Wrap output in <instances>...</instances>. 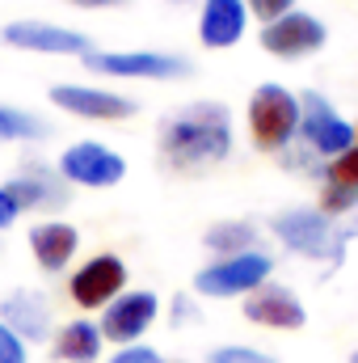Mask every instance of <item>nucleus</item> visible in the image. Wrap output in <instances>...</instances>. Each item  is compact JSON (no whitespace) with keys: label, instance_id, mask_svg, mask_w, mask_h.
I'll list each match as a JSON object with an SVG mask.
<instances>
[{"label":"nucleus","instance_id":"8","mask_svg":"<svg viewBox=\"0 0 358 363\" xmlns=\"http://www.w3.org/2000/svg\"><path fill=\"white\" fill-rule=\"evenodd\" d=\"M68 186H89V190H105V186H118L127 178V161L122 152L97 144V140H81L72 148L59 152V165H55Z\"/></svg>","mask_w":358,"mask_h":363},{"label":"nucleus","instance_id":"29","mask_svg":"<svg viewBox=\"0 0 358 363\" xmlns=\"http://www.w3.org/2000/svg\"><path fill=\"white\" fill-rule=\"evenodd\" d=\"M350 363H358V347H354V355H350Z\"/></svg>","mask_w":358,"mask_h":363},{"label":"nucleus","instance_id":"12","mask_svg":"<svg viewBox=\"0 0 358 363\" xmlns=\"http://www.w3.org/2000/svg\"><path fill=\"white\" fill-rule=\"evenodd\" d=\"M122 287H127V262L118 254H93L68 279V296L76 300V308H105L110 300L122 296Z\"/></svg>","mask_w":358,"mask_h":363},{"label":"nucleus","instance_id":"9","mask_svg":"<svg viewBox=\"0 0 358 363\" xmlns=\"http://www.w3.org/2000/svg\"><path fill=\"white\" fill-rule=\"evenodd\" d=\"M329 43V26L316 17V13H304V9H291L282 17L266 21L262 30V47L278 60H304V55H316L321 47Z\"/></svg>","mask_w":358,"mask_h":363},{"label":"nucleus","instance_id":"13","mask_svg":"<svg viewBox=\"0 0 358 363\" xmlns=\"http://www.w3.org/2000/svg\"><path fill=\"white\" fill-rule=\"evenodd\" d=\"M4 186L21 203V211H59V207L72 203V186L64 182V174L51 169V165H42V161L21 165Z\"/></svg>","mask_w":358,"mask_h":363},{"label":"nucleus","instance_id":"3","mask_svg":"<svg viewBox=\"0 0 358 363\" xmlns=\"http://www.w3.org/2000/svg\"><path fill=\"white\" fill-rule=\"evenodd\" d=\"M299 93H291L287 85H258L249 97L245 123H249V140L258 152H282L295 131H299Z\"/></svg>","mask_w":358,"mask_h":363},{"label":"nucleus","instance_id":"27","mask_svg":"<svg viewBox=\"0 0 358 363\" xmlns=\"http://www.w3.org/2000/svg\"><path fill=\"white\" fill-rule=\"evenodd\" d=\"M185 321H198V304L190 296H178L173 300V325H185Z\"/></svg>","mask_w":358,"mask_h":363},{"label":"nucleus","instance_id":"24","mask_svg":"<svg viewBox=\"0 0 358 363\" xmlns=\"http://www.w3.org/2000/svg\"><path fill=\"white\" fill-rule=\"evenodd\" d=\"M245 4H249V13L258 21H274V17H282V13L295 9V0H245Z\"/></svg>","mask_w":358,"mask_h":363},{"label":"nucleus","instance_id":"28","mask_svg":"<svg viewBox=\"0 0 358 363\" xmlns=\"http://www.w3.org/2000/svg\"><path fill=\"white\" fill-rule=\"evenodd\" d=\"M64 4H72V9H93V13H101V9H122V4H131V0H64Z\"/></svg>","mask_w":358,"mask_h":363},{"label":"nucleus","instance_id":"19","mask_svg":"<svg viewBox=\"0 0 358 363\" xmlns=\"http://www.w3.org/2000/svg\"><path fill=\"white\" fill-rule=\"evenodd\" d=\"M101 347H105V334L89 317H76V321H68L55 334V359H64V363H97L101 359Z\"/></svg>","mask_w":358,"mask_h":363},{"label":"nucleus","instance_id":"14","mask_svg":"<svg viewBox=\"0 0 358 363\" xmlns=\"http://www.w3.org/2000/svg\"><path fill=\"white\" fill-rule=\"evenodd\" d=\"M245 321L266 325V330H304L308 308H304V300L287 283H270L266 279L258 291L245 296Z\"/></svg>","mask_w":358,"mask_h":363},{"label":"nucleus","instance_id":"15","mask_svg":"<svg viewBox=\"0 0 358 363\" xmlns=\"http://www.w3.org/2000/svg\"><path fill=\"white\" fill-rule=\"evenodd\" d=\"M0 321L21 342H47L51 338V300L34 287H17L0 300Z\"/></svg>","mask_w":358,"mask_h":363},{"label":"nucleus","instance_id":"18","mask_svg":"<svg viewBox=\"0 0 358 363\" xmlns=\"http://www.w3.org/2000/svg\"><path fill=\"white\" fill-rule=\"evenodd\" d=\"M325 186H321V211L325 216H350L358 207V144L325 161Z\"/></svg>","mask_w":358,"mask_h":363},{"label":"nucleus","instance_id":"21","mask_svg":"<svg viewBox=\"0 0 358 363\" xmlns=\"http://www.w3.org/2000/svg\"><path fill=\"white\" fill-rule=\"evenodd\" d=\"M47 123L21 106H4L0 101V144H21V140H42Z\"/></svg>","mask_w":358,"mask_h":363},{"label":"nucleus","instance_id":"10","mask_svg":"<svg viewBox=\"0 0 358 363\" xmlns=\"http://www.w3.org/2000/svg\"><path fill=\"white\" fill-rule=\"evenodd\" d=\"M51 106H59L72 118H89V123H122L139 110L135 97L114 89H97V85H51Z\"/></svg>","mask_w":358,"mask_h":363},{"label":"nucleus","instance_id":"2","mask_svg":"<svg viewBox=\"0 0 358 363\" xmlns=\"http://www.w3.org/2000/svg\"><path fill=\"white\" fill-rule=\"evenodd\" d=\"M270 233H274L291 254L312 258V262L329 258V267H337L342 254H346V241L358 233V220H350L346 228H337L333 216H325L321 207H287V211H278V216L270 220Z\"/></svg>","mask_w":358,"mask_h":363},{"label":"nucleus","instance_id":"5","mask_svg":"<svg viewBox=\"0 0 358 363\" xmlns=\"http://www.w3.org/2000/svg\"><path fill=\"white\" fill-rule=\"evenodd\" d=\"M299 131H295V140L304 144V148H312L321 161H333L337 152H346V148H354V123H346L337 110H333V101L325 97V93H299Z\"/></svg>","mask_w":358,"mask_h":363},{"label":"nucleus","instance_id":"1","mask_svg":"<svg viewBox=\"0 0 358 363\" xmlns=\"http://www.w3.org/2000/svg\"><path fill=\"white\" fill-rule=\"evenodd\" d=\"M232 157V114L219 101H190L161 123V161L173 174H207Z\"/></svg>","mask_w":358,"mask_h":363},{"label":"nucleus","instance_id":"17","mask_svg":"<svg viewBox=\"0 0 358 363\" xmlns=\"http://www.w3.org/2000/svg\"><path fill=\"white\" fill-rule=\"evenodd\" d=\"M76 250H81V233L68 220H42V224L30 228V254H34V262L47 274L68 271V262L76 258Z\"/></svg>","mask_w":358,"mask_h":363},{"label":"nucleus","instance_id":"31","mask_svg":"<svg viewBox=\"0 0 358 363\" xmlns=\"http://www.w3.org/2000/svg\"><path fill=\"white\" fill-rule=\"evenodd\" d=\"M354 140H358V123H354Z\"/></svg>","mask_w":358,"mask_h":363},{"label":"nucleus","instance_id":"11","mask_svg":"<svg viewBox=\"0 0 358 363\" xmlns=\"http://www.w3.org/2000/svg\"><path fill=\"white\" fill-rule=\"evenodd\" d=\"M161 317V300H156V291H122L118 300H110L105 308H101V334H105V342H118V347H131V342H139L148 330H152V321Z\"/></svg>","mask_w":358,"mask_h":363},{"label":"nucleus","instance_id":"23","mask_svg":"<svg viewBox=\"0 0 358 363\" xmlns=\"http://www.w3.org/2000/svg\"><path fill=\"white\" fill-rule=\"evenodd\" d=\"M0 363H30V355H25V342L0 321Z\"/></svg>","mask_w":358,"mask_h":363},{"label":"nucleus","instance_id":"7","mask_svg":"<svg viewBox=\"0 0 358 363\" xmlns=\"http://www.w3.org/2000/svg\"><path fill=\"white\" fill-rule=\"evenodd\" d=\"M0 43L13 47V51H30V55H89L93 38L85 30H72V26H59V21H42V17H21V21H8L0 30Z\"/></svg>","mask_w":358,"mask_h":363},{"label":"nucleus","instance_id":"26","mask_svg":"<svg viewBox=\"0 0 358 363\" xmlns=\"http://www.w3.org/2000/svg\"><path fill=\"white\" fill-rule=\"evenodd\" d=\"M17 216H21V203L8 194V186H0V233H4V228H13V224H17Z\"/></svg>","mask_w":358,"mask_h":363},{"label":"nucleus","instance_id":"22","mask_svg":"<svg viewBox=\"0 0 358 363\" xmlns=\"http://www.w3.org/2000/svg\"><path fill=\"white\" fill-rule=\"evenodd\" d=\"M207 363H278L274 355L266 351H258V347H241V342H232V347H215Z\"/></svg>","mask_w":358,"mask_h":363},{"label":"nucleus","instance_id":"30","mask_svg":"<svg viewBox=\"0 0 358 363\" xmlns=\"http://www.w3.org/2000/svg\"><path fill=\"white\" fill-rule=\"evenodd\" d=\"M169 4H190V0H169Z\"/></svg>","mask_w":358,"mask_h":363},{"label":"nucleus","instance_id":"6","mask_svg":"<svg viewBox=\"0 0 358 363\" xmlns=\"http://www.w3.org/2000/svg\"><path fill=\"white\" fill-rule=\"evenodd\" d=\"M85 68L114 81H181L190 77V60L173 51H89Z\"/></svg>","mask_w":358,"mask_h":363},{"label":"nucleus","instance_id":"25","mask_svg":"<svg viewBox=\"0 0 358 363\" xmlns=\"http://www.w3.org/2000/svg\"><path fill=\"white\" fill-rule=\"evenodd\" d=\"M110 363H165L152 347H139V342H131V347H118V355H110Z\"/></svg>","mask_w":358,"mask_h":363},{"label":"nucleus","instance_id":"4","mask_svg":"<svg viewBox=\"0 0 358 363\" xmlns=\"http://www.w3.org/2000/svg\"><path fill=\"white\" fill-rule=\"evenodd\" d=\"M274 274V258L266 250H249V254H232V258H215L194 274V291L207 300H232V296H249L258 291Z\"/></svg>","mask_w":358,"mask_h":363},{"label":"nucleus","instance_id":"16","mask_svg":"<svg viewBox=\"0 0 358 363\" xmlns=\"http://www.w3.org/2000/svg\"><path fill=\"white\" fill-rule=\"evenodd\" d=\"M249 30V4L245 0H202L198 13V43L211 51H228Z\"/></svg>","mask_w":358,"mask_h":363},{"label":"nucleus","instance_id":"20","mask_svg":"<svg viewBox=\"0 0 358 363\" xmlns=\"http://www.w3.org/2000/svg\"><path fill=\"white\" fill-rule=\"evenodd\" d=\"M202 245L215 258H232V254H249L258 250V224L253 220H219L202 233Z\"/></svg>","mask_w":358,"mask_h":363}]
</instances>
